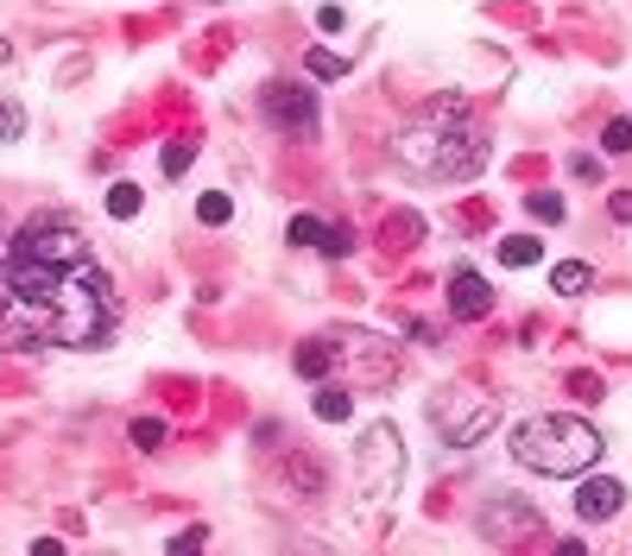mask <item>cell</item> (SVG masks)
Instances as JSON below:
<instances>
[{"label":"cell","instance_id":"25","mask_svg":"<svg viewBox=\"0 0 632 556\" xmlns=\"http://www.w3.org/2000/svg\"><path fill=\"white\" fill-rule=\"evenodd\" d=\"M25 126H20V108L13 101H0V140H20Z\"/></svg>","mask_w":632,"mask_h":556},{"label":"cell","instance_id":"1","mask_svg":"<svg viewBox=\"0 0 632 556\" xmlns=\"http://www.w3.org/2000/svg\"><path fill=\"white\" fill-rule=\"evenodd\" d=\"M121 335V291L70 209H38L0 234V348L96 354Z\"/></svg>","mask_w":632,"mask_h":556},{"label":"cell","instance_id":"15","mask_svg":"<svg viewBox=\"0 0 632 556\" xmlns=\"http://www.w3.org/2000/svg\"><path fill=\"white\" fill-rule=\"evenodd\" d=\"M140 184H114V190H108V215H114V222H133V215H140Z\"/></svg>","mask_w":632,"mask_h":556},{"label":"cell","instance_id":"17","mask_svg":"<svg viewBox=\"0 0 632 556\" xmlns=\"http://www.w3.org/2000/svg\"><path fill=\"white\" fill-rule=\"evenodd\" d=\"M303 70L317 76V82H335V76H348V64L335 51H303Z\"/></svg>","mask_w":632,"mask_h":556},{"label":"cell","instance_id":"14","mask_svg":"<svg viewBox=\"0 0 632 556\" xmlns=\"http://www.w3.org/2000/svg\"><path fill=\"white\" fill-rule=\"evenodd\" d=\"M126 436H133V449H165V436H171V430H165V418H133Z\"/></svg>","mask_w":632,"mask_h":556},{"label":"cell","instance_id":"28","mask_svg":"<svg viewBox=\"0 0 632 556\" xmlns=\"http://www.w3.org/2000/svg\"><path fill=\"white\" fill-rule=\"evenodd\" d=\"M0 64H7V38H0Z\"/></svg>","mask_w":632,"mask_h":556},{"label":"cell","instance_id":"10","mask_svg":"<svg viewBox=\"0 0 632 556\" xmlns=\"http://www.w3.org/2000/svg\"><path fill=\"white\" fill-rule=\"evenodd\" d=\"M551 285L563 298H588V291H595V266H588V259H556Z\"/></svg>","mask_w":632,"mask_h":556},{"label":"cell","instance_id":"5","mask_svg":"<svg viewBox=\"0 0 632 556\" xmlns=\"http://www.w3.org/2000/svg\"><path fill=\"white\" fill-rule=\"evenodd\" d=\"M354 468L367 480V500H392V487L404 480V436L392 424H367L354 436Z\"/></svg>","mask_w":632,"mask_h":556},{"label":"cell","instance_id":"3","mask_svg":"<svg viewBox=\"0 0 632 556\" xmlns=\"http://www.w3.org/2000/svg\"><path fill=\"white\" fill-rule=\"evenodd\" d=\"M506 449L525 462L531 475H588L601 462V430L576 411H544L506 430Z\"/></svg>","mask_w":632,"mask_h":556},{"label":"cell","instance_id":"8","mask_svg":"<svg viewBox=\"0 0 632 556\" xmlns=\"http://www.w3.org/2000/svg\"><path fill=\"white\" fill-rule=\"evenodd\" d=\"M487 310H494V285L462 266V273L450 278V316H455V323H480Z\"/></svg>","mask_w":632,"mask_h":556},{"label":"cell","instance_id":"4","mask_svg":"<svg viewBox=\"0 0 632 556\" xmlns=\"http://www.w3.org/2000/svg\"><path fill=\"white\" fill-rule=\"evenodd\" d=\"M430 430L455 449H475L487 430H500V411H494V399H480L468 386H443V392H430Z\"/></svg>","mask_w":632,"mask_h":556},{"label":"cell","instance_id":"12","mask_svg":"<svg viewBox=\"0 0 632 556\" xmlns=\"http://www.w3.org/2000/svg\"><path fill=\"white\" fill-rule=\"evenodd\" d=\"M544 259V241L537 234H506L500 241V266H537Z\"/></svg>","mask_w":632,"mask_h":556},{"label":"cell","instance_id":"19","mask_svg":"<svg viewBox=\"0 0 632 556\" xmlns=\"http://www.w3.org/2000/svg\"><path fill=\"white\" fill-rule=\"evenodd\" d=\"M525 209H531V215H537V222H563V215H569L556 190H531V197H525Z\"/></svg>","mask_w":632,"mask_h":556},{"label":"cell","instance_id":"26","mask_svg":"<svg viewBox=\"0 0 632 556\" xmlns=\"http://www.w3.org/2000/svg\"><path fill=\"white\" fill-rule=\"evenodd\" d=\"M607 215H613V222H632V190H613V197H607Z\"/></svg>","mask_w":632,"mask_h":556},{"label":"cell","instance_id":"18","mask_svg":"<svg viewBox=\"0 0 632 556\" xmlns=\"http://www.w3.org/2000/svg\"><path fill=\"white\" fill-rule=\"evenodd\" d=\"M323 215H291V227H285V241H291V247H317V241H323Z\"/></svg>","mask_w":632,"mask_h":556},{"label":"cell","instance_id":"6","mask_svg":"<svg viewBox=\"0 0 632 556\" xmlns=\"http://www.w3.org/2000/svg\"><path fill=\"white\" fill-rule=\"evenodd\" d=\"M259 108H266V121H273L278 133H291V140H310V133H317V121H323L317 96L303 89L298 76H278V82H266Z\"/></svg>","mask_w":632,"mask_h":556},{"label":"cell","instance_id":"16","mask_svg":"<svg viewBox=\"0 0 632 556\" xmlns=\"http://www.w3.org/2000/svg\"><path fill=\"white\" fill-rule=\"evenodd\" d=\"M601 152H607V158L632 152V114H613V121L601 126Z\"/></svg>","mask_w":632,"mask_h":556},{"label":"cell","instance_id":"11","mask_svg":"<svg viewBox=\"0 0 632 556\" xmlns=\"http://www.w3.org/2000/svg\"><path fill=\"white\" fill-rule=\"evenodd\" d=\"M291 367H298V379H329V367H335V342H303V348L291 354Z\"/></svg>","mask_w":632,"mask_h":556},{"label":"cell","instance_id":"7","mask_svg":"<svg viewBox=\"0 0 632 556\" xmlns=\"http://www.w3.org/2000/svg\"><path fill=\"white\" fill-rule=\"evenodd\" d=\"M537 525H544V519H537V505H525V500H487L475 519V531L487 544H519V537H531Z\"/></svg>","mask_w":632,"mask_h":556},{"label":"cell","instance_id":"24","mask_svg":"<svg viewBox=\"0 0 632 556\" xmlns=\"http://www.w3.org/2000/svg\"><path fill=\"white\" fill-rule=\"evenodd\" d=\"M569 177H581V184H601V158L576 152V158H569Z\"/></svg>","mask_w":632,"mask_h":556},{"label":"cell","instance_id":"2","mask_svg":"<svg viewBox=\"0 0 632 556\" xmlns=\"http://www.w3.org/2000/svg\"><path fill=\"white\" fill-rule=\"evenodd\" d=\"M392 152H399L411 171L424 177H475L487 165V126H475V108L468 96H430L411 108V121L392 133Z\"/></svg>","mask_w":632,"mask_h":556},{"label":"cell","instance_id":"23","mask_svg":"<svg viewBox=\"0 0 632 556\" xmlns=\"http://www.w3.org/2000/svg\"><path fill=\"white\" fill-rule=\"evenodd\" d=\"M291 487L298 493H323V462H291Z\"/></svg>","mask_w":632,"mask_h":556},{"label":"cell","instance_id":"9","mask_svg":"<svg viewBox=\"0 0 632 556\" xmlns=\"http://www.w3.org/2000/svg\"><path fill=\"white\" fill-rule=\"evenodd\" d=\"M620 505H627V487H620V480L595 475V480H581V487H576V519H588V525L613 519Z\"/></svg>","mask_w":632,"mask_h":556},{"label":"cell","instance_id":"13","mask_svg":"<svg viewBox=\"0 0 632 556\" xmlns=\"http://www.w3.org/2000/svg\"><path fill=\"white\" fill-rule=\"evenodd\" d=\"M317 418H323V424H348V418H354V392H348V386H323V392H317Z\"/></svg>","mask_w":632,"mask_h":556},{"label":"cell","instance_id":"21","mask_svg":"<svg viewBox=\"0 0 632 556\" xmlns=\"http://www.w3.org/2000/svg\"><path fill=\"white\" fill-rule=\"evenodd\" d=\"M190 165H197V152L184 146V140H171V146H165V158H158V171H165V177H184Z\"/></svg>","mask_w":632,"mask_h":556},{"label":"cell","instance_id":"22","mask_svg":"<svg viewBox=\"0 0 632 556\" xmlns=\"http://www.w3.org/2000/svg\"><path fill=\"white\" fill-rule=\"evenodd\" d=\"M317 253H329V259H348V253H354V234L329 222V227H323V241H317Z\"/></svg>","mask_w":632,"mask_h":556},{"label":"cell","instance_id":"20","mask_svg":"<svg viewBox=\"0 0 632 556\" xmlns=\"http://www.w3.org/2000/svg\"><path fill=\"white\" fill-rule=\"evenodd\" d=\"M228 215H234V202H228L222 190H202V202H197V222H209V227H222Z\"/></svg>","mask_w":632,"mask_h":556},{"label":"cell","instance_id":"27","mask_svg":"<svg viewBox=\"0 0 632 556\" xmlns=\"http://www.w3.org/2000/svg\"><path fill=\"white\" fill-rule=\"evenodd\" d=\"M317 32H342V7H323V13H317Z\"/></svg>","mask_w":632,"mask_h":556}]
</instances>
